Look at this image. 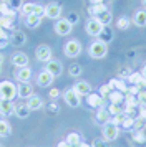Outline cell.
Masks as SVG:
<instances>
[{
	"label": "cell",
	"instance_id": "obj_1",
	"mask_svg": "<svg viewBox=\"0 0 146 147\" xmlns=\"http://www.w3.org/2000/svg\"><path fill=\"white\" fill-rule=\"evenodd\" d=\"M88 55L95 58V60H101V58H105L106 55H108V43L103 40H93L91 45L88 47Z\"/></svg>",
	"mask_w": 146,
	"mask_h": 147
},
{
	"label": "cell",
	"instance_id": "obj_2",
	"mask_svg": "<svg viewBox=\"0 0 146 147\" xmlns=\"http://www.w3.org/2000/svg\"><path fill=\"white\" fill-rule=\"evenodd\" d=\"M81 50H83V47H81L80 40L73 38V40H68L65 43V47H63V53H65V56H68V58H76V56L81 55Z\"/></svg>",
	"mask_w": 146,
	"mask_h": 147
},
{
	"label": "cell",
	"instance_id": "obj_3",
	"mask_svg": "<svg viewBox=\"0 0 146 147\" xmlns=\"http://www.w3.org/2000/svg\"><path fill=\"white\" fill-rule=\"evenodd\" d=\"M101 134H103V139H106L108 142H113L119 137V126H115L111 122H106L101 126Z\"/></svg>",
	"mask_w": 146,
	"mask_h": 147
},
{
	"label": "cell",
	"instance_id": "obj_4",
	"mask_svg": "<svg viewBox=\"0 0 146 147\" xmlns=\"http://www.w3.org/2000/svg\"><path fill=\"white\" fill-rule=\"evenodd\" d=\"M103 28H105V27H103V25H101V23H100L95 17L88 18V20H86V23H85V32L90 35V36H93V38H98L100 33L103 32Z\"/></svg>",
	"mask_w": 146,
	"mask_h": 147
},
{
	"label": "cell",
	"instance_id": "obj_5",
	"mask_svg": "<svg viewBox=\"0 0 146 147\" xmlns=\"http://www.w3.org/2000/svg\"><path fill=\"white\" fill-rule=\"evenodd\" d=\"M0 93H2V98L7 101H13L15 96H17V86L13 84L12 81H2L0 83Z\"/></svg>",
	"mask_w": 146,
	"mask_h": 147
},
{
	"label": "cell",
	"instance_id": "obj_6",
	"mask_svg": "<svg viewBox=\"0 0 146 147\" xmlns=\"http://www.w3.org/2000/svg\"><path fill=\"white\" fill-rule=\"evenodd\" d=\"M53 28H55V33L60 35V36H66V35H70L73 32V25L66 18H58L55 22V27Z\"/></svg>",
	"mask_w": 146,
	"mask_h": 147
},
{
	"label": "cell",
	"instance_id": "obj_7",
	"mask_svg": "<svg viewBox=\"0 0 146 147\" xmlns=\"http://www.w3.org/2000/svg\"><path fill=\"white\" fill-rule=\"evenodd\" d=\"M63 99L68 104V107H80V104H81V96H78L73 88L66 89L65 93H63Z\"/></svg>",
	"mask_w": 146,
	"mask_h": 147
},
{
	"label": "cell",
	"instance_id": "obj_8",
	"mask_svg": "<svg viewBox=\"0 0 146 147\" xmlns=\"http://www.w3.org/2000/svg\"><path fill=\"white\" fill-rule=\"evenodd\" d=\"M45 17L50 18V20H58L61 17V5L60 3H55V2H50L45 5Z\"/></svg>",
	"mask_w": 146,
	"mask_h": 147
},
{
	"label": "cell",
	"instance_id": "obj_9",
	"mask_svg": "<svg viewBox=\"0 0 146 147\" xmlns=\"http://www.w3.org/2000/svg\"><path fill=\"white\" fill-rule=\"evenodd\" d=\"M52 48L48 47V45H38L37 50H35V56H37V60L42 61V63H48V61L52 60Z\"/></svg>",
	"mask_w": 146,
	"mask_h": 147
},
{
	"label": "cell",
	"instance_id": "obj_10",
	"mask_svg": "<svg viewBox=\"0 0 146 147\" xmlns=\"http://www.w3.org/2000/svg\"><path fill=\"white\" fill-rule=\"evenodd\" d=\"M45 69L52 74L53 78H58L60 74L63 73V66H61V63H60L58 60H53V58L48 61V63H45Z\"/></svg>",
	"mask_w": 146,
	"mask_h": 147
},
{
	"label": "cell",
	"instance_id": "obj_11",
	"mask_svg": "<svg viewBox=\"0 0 146 147\" xmlns=\"http://www.w3.org/2000/svg\"><path fill=\"white\" fill-rule=\"evenodd\" d=\"M8 40H10V45H13V47H23L27 43V35L22 30H13Z\"/></svg>",
	"mask_w": 146,
	"mask_h": 147
},
{
	"label": "cell",
	"instance_id": "obj_12",
	"mask_svg": "<svg viewBox=\"0 0 146 147\" xmlns=\"http://www.w3.org/2000/svg\"><path fill=\"white\" fill-rule=\"evenodd\" d=\"M33 94V86L27 81V83H18L17 84V96L22 99H28Z\"/></svg>",
	"mask_w": 146,
	"mask_h": 147
},
{
	"label": "cell",
	"instance_id": "obj_13",
	"mask_svg": "<svg viewBox=\"0 0 146 147\" xmlns=\"http://www.w3.org/2000/svg\"><path fill=\"white\" fill-rule=\"evenodd\" d=\"M86 102H88V106L90 107H105V98L101 96L100 93H95V94H88L86 96Z\"/></svg>",
	"mask_w": 146,
	"mask_h": 147
},
{
	"label": "cell",
	"instance_id": "obj_14",
	"mask_svg": "<svg viewBox=\"0 0 146 147\" xmlns=\"http://www.w3.org/2000/svg\"><path fill=\"white\" fill-rule=\"evenodd\" d=\"M15 68H23V66H28V56L22 51H17V53L12 55V60H10Z\"/></svg>",
	"mask_w": 146,
	"mask_h": 147
},
{
	"label": "cell",
	"instance_id": "obj_15",
	"mask_svg": "<svg viewBox=\"0 0 146 147\" xmlns=\"http://www.w3.org/2000/svg\"><path fill=\"white\" fill-rule=\"evenodd\" d=\"M53 80H55V78H53L52 74L48 73L46 69H43V71H40L38 76H37V84H38L40 88H48L53 83Z\"/></svg>",
	"mask_w": 146,
	"mask_h": 147
},
{
	"label": "cell",
	"instance_id": "obj_16",
	"mask_svg": "<svg viewBox=\"0 0 146 147\" xmlns=\"http://www.w3.org/2000/svg\"><path fill=\"white\" fill-rule=\"evenodd\" d=\"M15 114V104L12 101H7V99H2L0 101V116L2 117H8Z\"/></svg>",
	"mask_w": 146,
	"mask_h": 147
},
{
	"label": "cell",
	"instance_id": "obj_17",
	"mask_svg": "<svg viewBox=\"0 0 146 147\" xmlns=\"http://www.w3.org/2000/svg\"><path fill=\"white\" fill-rule=\"evenodd\" d=\"M131 23H134V25H136V27H139V28L146 27V8H141V10H136V12L133 13Z\"/></svg>",
	"mask_w": 146,
	"mask_h": 147
},
{
	"label": "cell",
	"instance_id": "obj_18",
	"mask_svg": "<svg viewBox=\"0 0 146 147\" xmlns=\"http://www.w3.org/2000/svg\"><path fill=\"white\" fill-rule=\"evenodd\" d=\"M73 89L76 91L78 96H88V94L91 93V84L86 83V81H76L73 84Z\"/></svg>",
	"mask_w": 146,
	"mask_h": 147
},
{
	"label": "cell",
	"instance_id": "obj_19",
	"mask_svg": "<svg viewBox=\"0 0 146 147\" xmlns=\"http://www.w3.org/2000/svg\"><path fill=\"white\" fill-rule=\"evenodd\" d=\"M30 78H32V69L28 66L17 68V71H15V80L18 81V83H27Z\"/></svg>",
	"mask_w": 146,
	"mask_h": 147
},
{
	"label": "cell",
	"instance_id": "obj_20",
	"mask_svg": "<svg viewBox=\"0 0 146 147\" xmlns=\"http://www.w3.org/2000/svg\"><path fill=\"white\" fill-rule=\"evenodd\" d=\"M27 106H28L30 111H38V109L43 107V99H42L40 96H37V94H32V96L27 99Z\"/></svg>",
	"mask_w": 146,
	"mask_h": 147
},
{
	"label": "cell",
	"instance_id": "obj_21",
	"mask_svg": "<svg viewBox=\"0 0 146 147\" xmlns=\"http://www.w3.org/2000/svg\"><path fill=\"white\" fill-rule=\"evenodd\" d=\"M30 109L27 106V102H18V104H15V116L18 117V119H27L28 116H30Z\"/></svg>",
	"mask_w": 146,
	"mask_h": 147
},
{
	"label": "cell",
	"instance_id": "obj_22",
	"mask_svg": "<svg viewBox=\"0 0 146 147\" xmlns=\"http://www.w3.org/2000/svg\"><path fill=\"white\" fill-rule=\"evenodd\" d=\"M110 113H108V109H105V107H100L98 111H96V122H98L100 126H103V124H106V122H110Z\"/></svg>",
	"mask_w": 146,
	"mask_h": 147
},
{
	"label": "cell",
	"instance_id": "obj_23",
	"mask_svg": "<svg viewBox=\"0 0 146 147\" xmlns=\"http://www.w3.org/2000/svg\"><path fill=\"white\" fill-rule=\"evenodd\" d=\"M108 84H110L113 89H116V91H121V93H126V91H128V86H126L125 80L113 78V80H110V83H108Z\"/></svg>",
	"mask_w": 146,
	"mask_h": 147
},
{
	"label": "cell",
	"instance_id": "obj_24",
	"mask_svg": "<svg viewBox=\"0 0 146 147\" xmlns=\"http://www.w3.org/2000/svg\"><path fill=\"white\" fill-rule=\"evenodd\" d=\"M40 23H42V17H37V15H25V25L27 28H37L40 27Z\"/></svg>",
	"mask_w": 146,
	"mask_h": 147
},
{
	"label": "cell",
	"instance_id": "obj_25",
	"mask_svg": "<svg viewBox=\"0 0 146 147\" xmlns=\"http://www.w3.org/2000/svg\"><path fill=\"white\" fill-rule=\"evenodd\" d=\"M106 10H108V8H106L105 3H91V5L88 7V13L91 15V17H98L100 13H103Z\"/></svg>",
	"mask_w": 146,
	"mask_h": 147
},
{
	"label": "cell",
	"instance_id": "obj_26",
	"mask_svg": "<svg viewBox=\"0 0 146 147\" xmlns=\"http://www.w3.org/2000/svg\"><path fill=\"white\" fill-rule=\"evenodd\" d=\"M108 99H110V102H113V104H123L125 102V93H121V91H111V93L108 94Z\"/></svg>",
	"mask_w": 146,
	"mask_h": 147
},
{
	"label": "cell",
	"instance_id": "obj_27",
	"mask_svg": "<svg viewBox=\"0 0 146 147\" xmlns=\"http://www.w3.org/2000/svg\"><path fill=\"white\" fill-rule=\"evenodd\" d=\"M95 18H96L103 27H110V25H111V22H113V15H111V12H108V10H106V12H103V13H100L98 17H95Z\"/></svg>",
	"mask_w": 146,
	"mask_h": 147
},
{
	"label": "cell",
	"instance_id": "obj_28",
	"mask_svg": "<svg viewBox=\"0 0 146 147\" xmlns=\"http://www.w3.org/2000/svg\"><path fill=\"white\" fill-rule=\"evenodd\" d=\"M133 140H134V144H138V146H145L146 144L145 131H143V129H141V131H133Z\"/></svg>",
	"mask_w": 146,
	"mask_h": 147
},
{
	"label": "cell",
	"instance_id": "obj_29",
	"mask_svg": "<svg viewBox=\"0 0 146 147\" xmlns=\"http://www.w3.org/2000/svg\"><path fill=\"white\" fill-rule=\"evenodd\" d=\"M66 142L70 147H78V144L81 142V137H80L78 132H70L66 136Z\"/></svg>",
	"mask_w": 146,
	"mask_h": 147
},
{
	"label": "cell",
	"instance_id": "obj_30",
	"mask_svg": "<svg viewBox=\"0 0 146 147\" xmlns=\"http://www.w3.org/2000/svg\"><path fill=\"white\" fill-rule=\"evenodd\" d=\"M81 73H83V68L80 66V65H76V63L70 65V68H68V74H70L72 78H78V76H81Z\"/></svg>",
	"mask_w": 146,
	"mask_h": 147
},
{
	"label": "cell",
	"instance_id": "obj_31",
	"mask_svg": "<svg viewBox=\"0 0 146 147\" xmlns=\"http://www.w3.org/2000/svg\"><path fill=\"white\" fill-rule=\"evenodd\" d=\"M12 134V127L7 121H0V137H7Z\"/></svg>",
	"mask_w": 146,
	"mask_h": 147
},
{
	"label": "cell",
	"instance_id": "obj_32",
	"mask_svg": "<svg viewBox=\"0 0 146 147\" xmlns=\"http://www.w3.org/2000/svg\"><path fill=\"white\" fill-rule=\"evenodd\" d=\"M108 113H110V116H118V114H125V109L121 107V104H113V102H110Z\"/></svg>",
	"mask_w": 146,
	"mask_h": 147
},
{
	"label": "cell",
	"instance_id": "obj_33",
	"mask_svg": "<svg viewBox=\"0 0 146 147\" xmlns=\"http://www.w3.org/2000/svg\"><path fill=\"white\" fill-rule=\"evenodd\" d=\"M130 25H131V20L126 18V17H119L118 22H116V28H118V30H128Z\"/></svg>",
	"mask_w": 146,
	"mask_h": 147
},
{
	"label": "cell",
	"instance_id": "obj_34",
	"mask_svg": "<svg viewBox=\"0 0 146 147\" xmlns=\"http://www.w3.org/2000/svg\"><path fill=\"white\" fill-rule=\"evenodd\" d=\"M133 126H134V117L125 116V117H123V122H121V127H123L125 131H133Z\"/></svg>",
	"mask_w": 146,
	"mask_h": 147
},
{
	"label": "cell",
	"instance_id": "obj_35",
	"mask_svg": "<svg viewBox=\"0 0 146 147\" xmlns=\"http://www.w3.org/2000/svg\"><path fill=\"white\" fill-rule=\"evenodd\" d=\"M98 38H100V40H103V41H106V43H108V41H110V40L113 38V32H111V28H110V27H105V28H103V32L100 33Z\"/></svg>",
	"mask_w": 146,
	"mask_h": 147
},
{
	"label": "cell",
	"instance_id": "obj_36",
	"mask_svg": "<svg viewBox=\"0 0 146 147\" xmlns=\"http://www.w3.org/2000/svg\"><path fill=\"white\" fill-rule=\"evenodd\" d=\"M33 10H35V3H23L22 8H20V12L23 15H32Z\"/></svg>",
	"mask_w": 146,
	"mask_h": 147
},
{
	"label": "cell",
	"instance_id": "obj_37",
	"mask_svg": "<svg viewBox=\"0 0 146 147\" xmlns=\"http://www.w3.org/2000/svg\"><path fill=\"white\" fill-rule=\"evenodd\" d=\"M91 147H110V142L103 137H98V139H95L91 142Z\"/></svg>",
	"mask_w": 146,
	"mask_h": 147
},
{
	"label": "cell",
	"instance_id": "obj_38",
	"mask_svg": "<svg viewBox=\"0 0 146 147\" xmlns=\"http://www.w3.org/2000/svg\"><path fill=\"white\" fill-rule=\"evenodd\" d=\"M141 80H143V74L141 73H131L130 74V78H128L126 81H130V84H138Z\"/></svg>",
	"mask_w": 146,
	"mask_h": 147
},
{
	"label": "cell",
	"instance_id": "obj_39",
	"mask_svg": "<svg viewBox=\"0 0 146 147\" xmlns=\"http://www.w3.org/2000/svg\"><path fill=\"white\" fill-rule=\"evenodd\" d=\"M7 3H8V7L12 8V10H20L22 8V0H7Z\"/></svg>",
	"mask_w": 146,
	"mask_h": 147
},
{
	"label": "cell",
	"instance_id": "obj_40",
	"mask_svg": "<svg viewBox=\"0 0 146 147\" xmlns=\"http://www.w3.org/2000/svg\"><path fill=\"white\" fill-rule=\"evenodd\" d=\"M33 15H37V17H45V7L43 5H38V3H35V10H33Z\"/></svg>",
	"mask_w": 146,
	"mask_h": 147
},
{
	"label": "cell",
	"instance_id": "obj_41",
	"mask_svg": "<svg viewBox=\"0 0 146 147\" xmlns=\"http://www.w3.org/2000/svg\"><path fill=\"white\" fill-rule=\"evenodd\" d=\"M123 117H125V114L111 116V117H110V122H111V124H115V126H121V122H123Z\"/></svg>",
	"mask_w": 146,
	"mask_h": 147
},
{
	"label": "cell",
	"instance_id": "obj_42",
	"mask_svg": "<svg viewBox=\"0 0 146 147\" xmlns=\"http://www.w3.org/2000/svg\"><path fill=\"white\" fill-rule=\"evenodd\" d=\"M136 98H138V104L139 106H146V89L139 91V93L136 94Z\"/></svg>",
	"mask_w": 146,
	"mask_h": 147
},
{
	"label": "cell",
	"instance_id": "obj_43",
	"mask_svg": "<svg viewBox=\"0 0 146 147\" xmlns=\"http://www.w3.org/2000/svg\"><path fill=\"white\" fill-rule=\"evenodd\" d=\"M111 91H113V88L110 86V84H103V86L100 88V94H101L103 98H106V96L111 93Z\"/></svg>",
	"mask_w": 146,
	"mask_h": 147
},
{
	"label": "cell",
	"instance_id": "obj_44",
	"mask_svg": "<svg viewBox=\"0 0 146 147\" xmlns=\"http://www.w3.org/2000/svg\"><path fill=\"white\" fill-rule=\"evenodd\" d=\"M130 74H131V71H130V69H126V68H123V69H119V71H118V78H119V80H128V78H130Z\"/></svg>",
	"mask_w": 146,
	"mask_h": 147
},
{
	"label": "cell",
	"instance_id": "obj_45",
	"mask_svg": "<svg viewBox=\"0 0 146 147\" xmlns=\"http://www.w3.org/2000/svg\"><path fill=\"white\" fill-rule=\"evenodd\" d=\"M46 109H48V114H58V104L57 102H50L48 106H46Z\"/></svg>",
	"mask_w": 146,
	"mask_h": 147
},
{
	"label": "cell",
	"instance_id": "obj_46",
	"mask_svg": "<svg viewBox=\"0 0 146 147\" xmlns=\"http://www.w3.org/2000/svg\"><path fill=\"white\" fill-rule=\"evenodd\" d=\"M66 20L70 22L72 25H76V23H78V15L75 13V12H70V15L66 17Z\"/></svg>",
	"mask_w": 146,
	"mask_h": 147
},
{
	"label": "cell",
	"instance_id": "obj_47",
	"mask_svg": "<svg viewBox=\"0 0 146 147\" xmlns=\"http://www.w3.org/2000/svg\"><path fill=\"white\" fill-rule=\"evenodd\" d=\"M48 96H50L52 99H57V98L60 96V91L57 89V88H52V89H50V93H48Z\"/></svg>",
	"mask_w": 146,
	"mask_h": 147
},
{
	"label": "cell",
	"instance_id": "obj_48",
	"mask_svg": "<svg viewBox=\"0 0 146 147\" xmlns=\"http://www.w3.org/2000/svg\"><path fill=\"white\" fill-rule=\"evenodd\" d=\"M138 117H141V119L146 121V106H139V116Z\"/></svg>",
	"mask_w": 146,
	"mask_h": 147
},
{
	"label": "cell",
	"instance_id": "obj_49",
	"mask_svg": "<svg viewBox=\"0 0 146 147\" xmlns=\"http://www.w3.org/2000/svg\"><path fill=\"white\" fill-rule=\"evenodd\" d=\"M58 147H70V146H68L66 140H61V142H58Z\"/></svg>",
	"mask_w": 146,
	"mask_h": 147
},
{
	"label": "cell",
	"instance_id": "obj_50",
	"mask_svg": "<svg viewBox=\"0 0 146 147\" xmlns=\"http://www.w3.org/2000/svg\"><path fill=\"white\" fill-rule=\"evenodd\" d=\"M78 147H91V144H86V142H83V140H81V142L78 144Z\"/></svg>",
	"mask_w": 146,
	"mask_h": 147
},
{
	"label": "cell",
	"instance_id": "obj_51",
	"mask_svg": "<svg viewBox=\"0 0 146 147\" xmlns=\"http://www.w3.org/2000/svg\"><path fill=\"white\" fill-rule=\"evenodd\" d=\"M91 3H105V2H108V0H90Z\"/></svg>",
	"mask_w": 146,
	"mask_h": 147
},
{
	"label": "cell",
	"instance_id": "obj_52",
	"mask_svg": "<svg viewBox=\"0 0 146 147\" xmlns=\"http://www.w3.org/2000/svg\"><path fill=\"white\" fill-rule=\"evenodd\" d=\"M141 74H143V78L146 80V65L143 66V69H141Z\"/></svg>",
	"mask_w": 146,
	"mask_h": 147
},
{
	"label": "cell",
	"instance_id": "obj_53",
	"mask_svg": "<svg viewBox=\"0 0 146 147\" xmlns=\"http://www.w3.org/2000/svg\"><path fill=\"white\" fill-rule=\"evenodd\" d=\"M2 63H3V55H2V51H0V66H2Z\"/></svg>",
	"mask_w": 146,
	"mask_h": 147
},
{
	"label": "cell",
	"instance_id": "obj_54",
	"mask_svg": "<svg viewBox=\"0 0 146 147\" xmlns=\"http://www.w3.org/2000/svg\"><path fill=\"white\" fill-rule=\"evenodd\" d=\"M141 5H143V7L146 8V0H141Z\"/></svg>",
	"mask_w": 146,
	"mask_h": 147
},
{
	"label": "cell",
	"instance_id": "obj_55",
	"mask_svg": "<svg viewBox=\"0 0 146 147\" xmlns=\"http://www.w3.org/2000/svg\"><path fill=\"white\" fill-rule=\"evenodd\" d=\"M2 99H3V98H2V93H0V101H2Z\"/></svg>",
	"mask_w": 146,
	"mask_h": 147
},
{
	"label": "cell",
	"instance_id": "obj_56",
	"mask_svg": "<svg viewBox=\"0 0 146 147\" xmlns=\"http://www.w3.org/2000/svg\"><path fill=\"white\" fill-rule=\"evenodd\" d=\"M0 73H2V66H0Z\"/></svg>",
	"mask_w": 146,
	"mask_h": 147
},
{
	"label": "cell",
	"instance_id": "obj_57",
	"mask_svg": "<svg viewBox=\"0 0 146 147\" xmlns=\"http://www.w3.org/2000/svg\"><path fill=\"white\" fill-rule=\"evenodd\" d=\"M0 147H3V146H2V144H0Z\"/></svg>",
	"mask_w": 146,
	"mask_h": 147
}]
</instances>
